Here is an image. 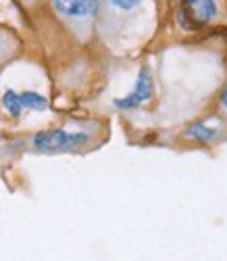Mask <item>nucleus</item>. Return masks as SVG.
Instances as JSON below:
<instances>
[{"label": "nucleus", "mask_w": 227, "mask_h": 261, "mask_svg": "<svg viewBox=\"0 0 227 261\" xmlns=\"http://www.w3.org/2000/svg\"><path fill=\"white\" fill-rule=\"evenodd\" d=\"M186 134H188L190 138H194V140H200V142H209V140L217 138L219 129H217V127H207L204 123H196V125L188 127V132H186Z\"/></svg>", "instance_id": "nucleus-8"}, {"label": "nucleus", "mask_w": 227, "mask_h": 261, "mask_svg": "<svg viewBox=\"0 0 227 261\" xmlns=\"http://www.w3.org/2000/svg\"><path fill=\"white\" fill-rule=\"evenodd\" d=\"M221 107H223V111L227 113V88H225L223 94H221Z\"/></svg>", "instance_id": "nucleus-9"}, {"label": "nucleus", "mask_w": 227, "mask_h": 261, "mask_svg": "<svg viewBox=\"0 0 227 261\" xmlns=\"http://www.w3.org/2000/svg\"><path fill=\"white\" fill-rule=\"evenodd\" d=\"M19 96H21V105H23V109H30V111H46L48 109V98L42 96L40 92L23 90V92H19Z\"/></svg>", "instance_id": "nucleus-7"}, {"label": "nucleus", "mask_w": 227, "mask_h": 261, "mask_svg": "<svg viewBox=\"0 0 227 261\" xmlns=\"http://www.w3.org/2000/svg\"><path fill=\"white\" fill-rule=\"evenodd\" d=\"M0 102H3L5 111H7L11 117H15V119H19V117H21V113L25 111L23 105H21V96H19V92H17V90H13V88L5 90V94H3V98H0Z\"/></svg>", "instance_id": "nucleus-6"}, {"label": "nucleus", "mask_w": 227, "mask_h": 261, "mask_svg": "<svg viewBox=\"0 0 227 261\" xmlns=\"http://www.w3.org/2000/svg\"><path fill=\"white\" fill-rule=\"evenodd\" d=\"M177 23L186 32H200L227 23V0H177Z\"/></svg>", "instance_id": "nucleus-1"}, {"label": "nucleus", "mask_w": 227, "mask_h": 261, "mask_svg": "<svg viewBox=\"0 0 227 261\" xmlns=\"http://www.w3.org/2000/svg\"><path fill=\"white\" fill-rule=\"evenodd\" d=\"M92 134L86 129H69V127H56L48 132H38L32 138V146L38 153H67V150L81 148L90 142Z\"/></svg>", "instance_id": "nucleus-2"}, {"label": "nucleus", "mask_w": 227, "mask_h": 261, "mask_svg": "<svg viewBox=\"0 0 227 261\" xmlns=\"http://www.w3.org/2000/svg\"><path fill=\"white\" fill-rule=\"evenodd\" d=\"M48 5L71 25H90L100 17V0H48Z\"/></svg>", "instance_id": "nucleus-3"}, {"label": "nucleus", "mask_w": 227, "mask_h": 261, "mask_svg": "<svg viewBox=\"0 0 227 261\" xmlns=\"http://www.w3.org/2000/svg\"><path fill=\"white\" fill-rule=\"evenodd\" d=\"M144 5L146 0H100V13L106 11L110 17H138Z\"/></svg>", "instance_id": "nucleus-5"}, {"label": "nucleus", "mask_w": 227, "mask_h": 261, "mask_svg": "<svg viewBox=\"0 0 227 261\" xmlns=\"http://www.w3.org/2000/svg\"><path fill=\"white\" fill-rule=\"evenodd\" d=\"M154 96V80H152V73L150 69L146 67H140L138 71V77H135V84L129 94H125L123 98H115V109L119 111H131V109H138L142 105H146L150 98Z\"/></svg>", "instance_id": "nucleus-4"}]
</instances>
